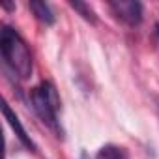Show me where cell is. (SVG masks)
I'll return each mask as SVG.
<instances>
[{
    "instance_id": "obj_7",
    "label": "cell",
    "mask_w": 159,
    "mask_h": 159,
    "mask_svg": "<svg viewBox=\"0 0 159 159\" xmlns=\"http://www.w3.org/2000/svg\"><path fill=\"white\" fill-rule=\"evenodd\" d=\"M69 6H71L75 11L81 13V17H83V19H86V21H90V23H96V21H98V17H96L94 10H92L88 4H84V2H69Z\"/></svg>"
},
{
    "instance_id": "obj_1",
    "label": "cell",
    "mask_w": 159,
    "mask_h": 159,
    "mask_svg": "<svg viewBox=\"0 0 159 159\" xmlns=\"http://www.w3.org/2000/svg\"><path fill=\"white\" fill-rule=\"evenodd\" d=\"M0 51H2V58L8 64V67L19 79H28L32 75L30 49L15 28L11 26L2 28V32H0Z\"/></svg>"
},
{
    "instance_id": "obj_4",
    "label": "cell",
    "mask_w": 159,
    "mask_h": 159,
    "mask_svg": "<svg viewBox=\"0 0 159 159\" xmlns=\"http://www.w3.org/2000/svg\"><path fill=\"white\" fill-rule=\"evenodd\" d=\"M2 112H4V118L8 120V124L11 125V129L15 131L17 139L21 140V144H23L25 148H28L30 152H36V144H34V140L30 139V135H28V133H26V129L23 127V124H21L19 116L11 111V107H10L8 103H4V105H2Z\"/></svg>"
},
{
    "instance_id": "obj_2",
    "label": "cell",
    "mask_w": 159,
    "mask_h": 159,
    "mask_svg": "<svg viewBox=\"0 0 159 159\" xmlns=\"http://www.w3.org/2000/svg\"><path fill=\"white\" fill-rule=\"evenodd\" d=\"M30 101H32V109L36 111V114L39 116V120L51 127L54 133H58V137L62 135V127L58 124V111H60V96L54 88L52 83L43 81L39 86H36L30 94Z\"/></svg>"
},
{
    "instance_id": "obj_3",
    "label": "cell",
    "mask_w": 159,
    "mask_h": 159,
    "mask_svg": "<svg viewBox=\"0 0 159 159\" xmlns=\"http://www.w3.org/2000/svg\"><path fill=\"white\" fill-rule=\"evenodd\" d=\"M109 8L120 21L129 26H139L142 21V4L137 0H116V2H109Z\"/></svg>"
},
{
    "instance_id": "obj_6",
    "label": "cell",
    "mask_w": 159,
    "mask_h": 159,
    "mask_svg": "<svg viewBox=\"0 0 159 159\" xmlns=\"http://www.w3.org/2000/svg\"><path fill=\"white\" fill-rule=\"evenodd\" d=\"M96 159H125V152L114 144H107L98 152Z\"/></svg>"
},
{
    "instance_id": "obj_8",
    "label": "cell",
    "mask_w": 159,
    "mask_h": 159,
    "mask_svg": "<svg viewBox=\"0 0 159 159\" xmlns=\"http://www.w3.org/2000/svg\"><path fill=\"white\" fill-rule=\"evenodd\" d=\"M155 28H157V38H159V25H157V26H155Z\"/></svg>"
},
{
    "instance_id": "obj_5",
    "label": "cell",
    "mask_w": 159,
    "mask_h": 159,
    "mask_svg": "<svg viewBox=\"0 0 159 159\" xmlns=\"http://www.w3.org/2000/svg\"><path fill=\"white\" fill-rule=\"evenodd\" d=\"M28 8H30V11L36 15V19L41 21L43 25H49V26L54 25V13L51 11L49 4L39 2V0H32V2H28Z\"/></svg>"
},
{
    "instance_id": "obj_9",
    "label": "cell",
    "mask_w": 159,
    "mask_h": 159,
    "mask_svg": "<svg viewBox=\"0 0 159 159\" xmlns=\"http://www.w3.org/2000/svg\"><path fill=\"white\" fill-rule=\"evenodd\" d=\"M83 159H86V153H83Z\"/></svg>"
}]
</instances>
